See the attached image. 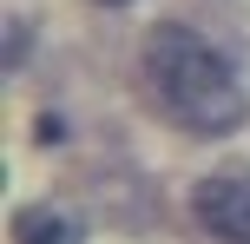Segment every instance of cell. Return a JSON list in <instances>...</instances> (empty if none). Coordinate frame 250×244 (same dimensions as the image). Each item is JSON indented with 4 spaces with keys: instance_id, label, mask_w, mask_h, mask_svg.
<instances>
[{
    "instance_id": "1",
    "label": "cell",
    "mask_w": 250,
    "mask_h": 244,
    "mask_svg": "<svg viewBox=\"0 0 250 244\" xmlns=\"http://www.w3.org/2000/svg\"><path fill=\"white\" fill-rule=\"evenodd\" d=\"M145 73L158 106L191 132H230L244 119V86L217 46H204L191 26H158L145 46Z\"/></svg>"
},
{
    "instance_id": "2",
    "label": "cell",
    "mask_w": 250,
    "mask_h": 244,
    "mask_svg": "<svg viewBox=\"0 0 250 244\" xmlns=\"http://www.w3.org/2000/svg\"><path fill=\"white\" fill-rule=\"evenodd\" d=\"M191 211L224 244H250V178H204L191 192Z\"/></svg>"
},
{
    "instance_id": "3",
    "label": "cell",
    "mask_w": 250,
    "mask_h": 244,
    "mask_svg": "<svg viewBox=\"0 0 250 244\" xmlns=\"http://www.w3.org/2000/svg\"><path fill=\"white\" fill-rule=\"evenodd\" d=\"M20 244H79V224L66 211H20Z\"/></svg>"
},
{
    "instance_id": "4",
    "label": "cell",
    "mask_w": 250,
    "mask_h": 244,
    "mask_svg": "<svg viewBox=\"0 0 250 244\" xmlns=\"http://www.w3.org/2000/svg\"><path fill=\"white\" fill-rule=\"evenodd\" d=\"M99 7H125V0H99Z\"/></svg>"
}]
</instances>
